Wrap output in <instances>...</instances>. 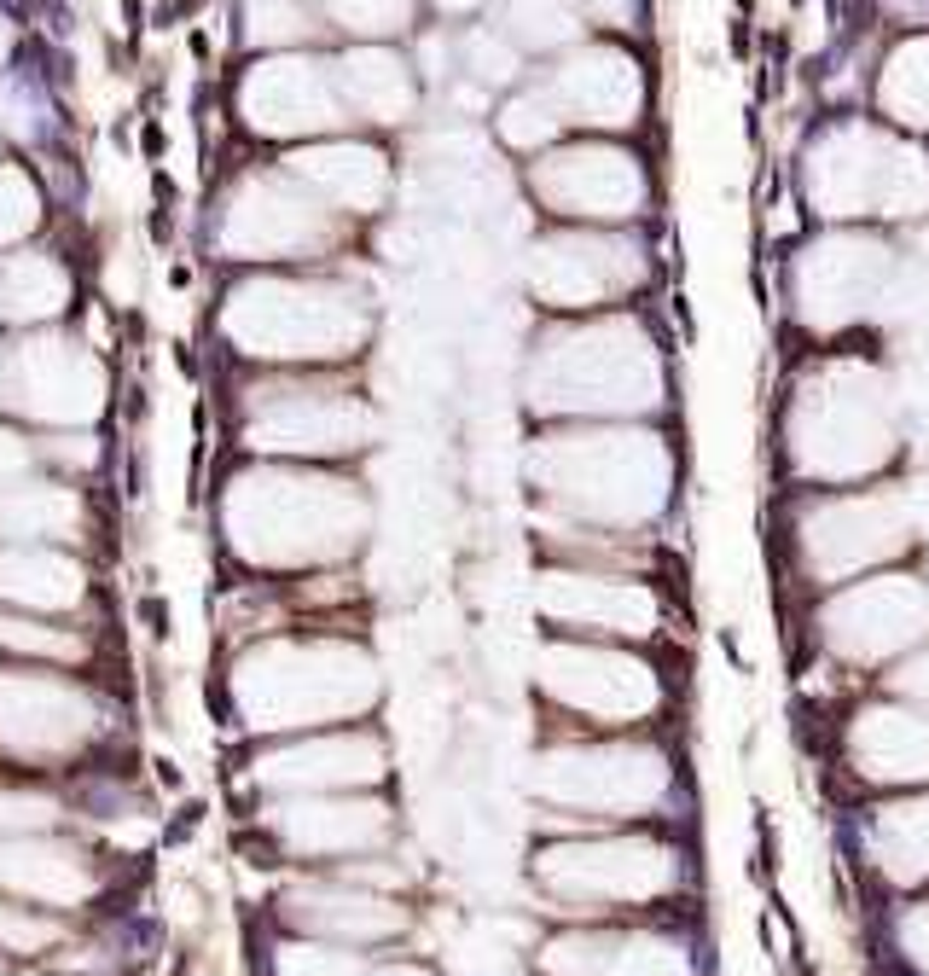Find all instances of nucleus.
I'll return each mask as SVG.
<instances>
[{
	"label": "nucleus",
	"instance_id": "6e6552de",
	"mask_svg": "<svg viewBox=\"0 0 929 976\" xmlns=\"http://www.w3.org/2000/svg\"><path fill=\"white\" fill-rule=\"evenodd\" d=\"M929 634V587L912 576H872L825 605V639L842 657H894Z\"/></svg>",
	"mask_w": 929,
	"mask_h": 976
},
{
	"label": "nucleus",
	"instance_id": "1a4fd4ad",
	"mask_svg": "<svg viewBox=\"0 0 929 976\" xmlns=\"http://www.w3.org/2000/svg\"><path fill=\"white\" fill-rule=\"evenodd\" d=\"M668 791V767L651 750H552L541 762V796L593 814L656 808Z\"/></svg>",
	"mask_w": 929,
	"mask_h": 976
},
{
	"label": "nucleus",
	"instance_id": "aec40b11",
	"mask_svg": "<svg viewBox=\"0 0 929 976\" xmlns=\"http://www.w3.org/2000/svg\"><path fill=\"white\" fill-rule=\"evenodd\" d=\"M308 930H355V936H384L401 924V912H389L384 901H366V895H343V889H314V895H296Z\"/></svg>",
	"mask_w": 929,
	"mask_h": 976
},
{
	"label": "nucleus",
	"instance_id": "5701e85b",
	"mask_svg": "<svg viewBox=\"0 0 929 976\" xmlns=\"http://www.w3.org/2000/svg\"><path fill=\"white\" fill-rule=\"evenodd\" d=\"M36 465H41V436L18 431V424H0V483L36 477Z\"/></svg>",
	"mask_w": 929,
	"mask_h": 976
},
{
	"label": "nucleus",
	"instance_id": "bb28decb",
	"mask_svg": "<svg viewBox=\"0 0 929 976\" xmlns=\"http://www.w3.org/2000/svg\"><path fill=\"white\" fill-rule=\"evenodd\" d=\"M377 976H424V971H413V965H401V971H377Z\"/></svg>",
	"mask_w": 929,
	"mask_h": 976
},
{
	"label": "nucleus",
	"instance_id": "f257e3e1",
	"mask_svg": "<svg viewBox=\"0 0 929 976\" xmlns=\"http://www.w3.org/2000/svg\"><path fill=\"white\" fill-rule=\"evenodd\" d=\"M222 535L250 564H332L366 535V494L308 465H250L222 494Z\"/></svg>",
	"mask_w": 929,
	"mask_h": 976
},
{
	"label": "nucleus",
	"instance_id": "39448f33",
	"mask_svg": "<svg viewBox=\"0 0 929 976\" xmlns=\"http://www.w3.org/2000/svg\"><path fill=\"white\" fill-rule=\"evenodd\" d=\"M529 401L546 413H639L656 401V367L610 343H558L529 378Z\"/></svg>",
	"mask_w": 929,
	"mask_h": 976
},
{
	"label": "nucleus",
	"instance_id": "0eeeda50",
	"mask_svg": "<svg viewBox=\"0 0 929 976\" xmlns=\"http://www.w3.org/2000/svg\"><path fill=\"white\" fill-rule=\"evenodd\" d=\"M912 541V512L901 494H842V500H819L801 524V546L808 564L825 581H842L865 570V564H883L894 553H906Z\"/></svg>",
	"mask_w": 929,
	"mask_h": 976
},
{
	"label": "nucleus",
	"instance_id": "423d86ee",
	"mask_svg": "<svg viewBox=\"0 0 929 976\" xmlns=\"http://www.w3.org/2000/svg\"><path fill=\"white\" fill-rule=\"evenodd\" d=\"M6 401L53 431H82L105 407V372L82 343L29 337L6 355Z\"/></svg>",
	"mask_w": 929,
	"mask_h": 976
},
{
	"label": "nucleus",
	"instance_id": "4be33fe9",
	"mask_svg": "<svg viewBox=\"0 0 929 976\" xmlns=\"http://www.w3.org/2000/svg\"><path fill=\"white\" fill-rule=\"evenodd\" d=\"M41 465L46 471H99V436L93 431H53V436H41Z\"/></svg>",
	"mask_w": 929,
	"mask_h": 976
},
{
	"label": "nucleus",
	"instance_id": "f03ea898",
	"mask_svg": "<svg viewBox=\"0 0 929 976\" xmlns=\"http://www.w3.org/2000/svg\"><path fill=\"white\" fill-rule=\"evenodd\" d=\"M529 483L546 506L581 517V524H651L668 506L674 460L668 442L651 431H570L546 436L529 453Z\"/></svg>",
	"mask_w": 929,
	"mask_h": 976
},
{
	"label": "nucleus",
	"instance_id": "dca6fc26",
	"mask_svg": "<svg viewBox=\"0 0 929 976\" xmlns=\"http://www.w3.org/2000/svg\"><path fill=\"white\" fill-rule=\"evenodd\" d=\"M848 750L865 779H929V721L894 703L854 715Z\"/></svg>",
	"mask_w": 929,
	"mask_h": 976
},
{
	"label": "nucleus",
	"instance_id": "7ed1b4c3",
	"mask_svg": "<svg viewBox=\"0 0 929 976\" xmlns=\"http://www.w3.org/2000/svg\"><path fill=\"white\" fill-rule=\"evenodd\" d=\"M790 453L819 483H854L865 471H877L894 453V424L883 396L872 384L808 396L790 419Z\"/></svg>",
	"mask_w": 929,
	"mask_h": 976
},
{
	"label": "nucleus",
	"instance_id": "4468645a",
	"mask_svg": "<svg viewBox=\"0 0 929 976\" xmlns=\"http://www.w3.org/2000/svg\"><path fill=\"white\" fill-rule=\"evenodd\" d=\"M552 976H691L686 948L668 936H563L546 948Z\"/></svg>",
	"mask_w": 929,
	"mask_h": 976
},
{
	"label": "nucleus",
	"instance_id": "20e7f679",
	"mask_svg": "<svg viewBox=\"0 0 929 976\" xmlns=\"http://www.w3.org/2000/svg\"><path fill=\"white\" fill-rule=\"evenodd\" d=\"M372 442V413L349 389H256L244 407V448L279 460H337Z\"/></svg>",
	"mask_w": 929,
	"mask_h": 976
},
{
	"label": "nucleus",
	"instance_id": "b1692460",
	"mask_svg": "<svg viewBox=\"0 0 929 976\" xmlns=\"http://www.w3.org/2000/svg\"><path fill=\"white\" fill-rule=\"evenodd\" d=\"M894 691H901V698H912V703H929V651H918L912 663L894 669Z\"/></svg>",
	"mask_w": 929,
	"mask_h": 976
},
{
	"label": "nucleus",
	"instance_id": "f8f14e48",
	"mask_svg": "<svg viewBox=\"0 0 929 976\" xmlns=\"http://www.w3.org/2000/svg\"><path fill=\"white\" fill-rule=\"evenodd\" d=\"M541 617L587 628V634H651L656 628V593L627 576L598 570H552L541 581Z\"/></svg>",
	"mask_w": 929,
	"mask_h": 976
},
{
	"label": "nucleus",
	"instance_id": "f3484780",
	"mask_svg": "<svg viewBox=\"0 0 929 976\" xmlns=\"http://www.w3.org/2000/svg\"><path fill=\"white\" fill-rule=\"evenodd\" d=\"M65 296H70V279L58 262L36 256V250L0 262V314L6 320H46V314L65 308Z\"/></svg>",
	"mask_w": 929,
	"mask_h": 976
},
{
	"label": "nucleus",
	"instance_id": "9d476101",
	"mask_svg": "<svg viewBox=\"0 0 929 976\" xmlns=\"http://www.w3.org/2000/svg\"><path fill=\"white\" fill-rule=\"evenodd\" d=\"M541 877L570 901L616 907V901H651L674 884V855L656 843H587V848H546Z\"/></svg>",
	"mask_w": 929,
	"mask_h": 976
},
{
	"label": "nucleus",
	"instance_id": "2eb2a0df",
	"mask_svg": "<svg viewBox=\"0 0 929 976\" xmlns=\"http://www.w3.org/2000/svg\"><path fill=\"white\" fill-rule=\"evenodd\" d=\"M88 599V570L65 546H0V605L12 610H70Z\"/></svg>",
	"mask_w": 929,
	"mask_h": 976
},
{
	"label": "nucleus",
	"instance_id": "412c9836",
	"mask_svg": "<svg viewBox=\"0 0 929 976\" xmlns=\"http://www.w3.org/2000/svg\"><path fill=\"white\" fill-rule=\"evenodd\" d=\"M0 651L12 657H53V663H76L88 651L82 634H70L65 622L29 617V610H0Z\"/></svg>",
	"mask_w": 929,
	"mask_h": 976
},
{
	"label": "nucleus",
	"instance_id": "9b49d317",
	"mask_svg": "<svg viewBox=\"0 0 929 976\" xmlns=\"http://www.w3.org/2000/svg\"><path fill=\"white\" fill-rule=\"evenodd\" d=\"M541 686L563 710L598 715V721H639L656 710V680L639 657L598 651V645H552L541 657Z\"/></svg>",
	"mask_w": 929,
	"mask_h": 976
},
{
	"label": "nucleus",
	"instance_id": "6ab92c4d",
	"mask_svg": "<svg viewBox=\"0 0 929 976\" xmlns=\"http://www.w3.org/2000/svg\"><path fill=\"white\" fill-rule=\"evenodd\" d=\"M877 860L889 866L901 884H924L929 877V802H906V808H883L872 825Z\"/></svg>",
	"mask_w": 929,
	"mask_h": 976
},
{
	"label": "nucleus",
	"instance_id": "a211bd4d",
	"mask_svg": "<svg viewBox=\"0 0 929 976\" xmlns=\"http://www.w3.org/2000/svg\"><path fill=\"white\" fill-rule=\"evenodd\" d=\"M279 774L285 784H343V779H366L377 774V744L372 738H332V744H296L291 755H279Z\"/></svg>",
	"mask_w": 929,
	"mask_h": 976
},
{
	"label": "nucleus",
	"instance_id": "393cba45",
	"mask_svg": "<svg viewBox=\"0 0 929 976\" xmlns=\"http://www.w3.org/2000/svg\"><path fill=\"white\" fill-rule=\"evenodd\" d=\"M901 948L929 971V907H912V912H906V924H901Z\"/></svg>",
	"mask_w": 929,
	"mask_h": 976
},
{
	"label": "nucleus",
	"instance_id": "a878e982",
	"mask_svg": "<svg viewBox=\"0 0 929 976\" xmlns=\"http://www.w3.org/2000/svg\"><path fill=\"white\" fill-rule=\"evenodd\" d=\"M0 407H6V355H0Z\"/></svg>",
	"mask_w": 929,
	"mask_h": 976
},
{
	"label": "nucleus",
	"instance_id": "ddd939ff",
	"mask_svg": "<svg viewBox=\"0 0 929 976\" xmlns=\"http://www.w3.org/2000/svg\"><path fill=\"white\" fill-rule=\"evenodd\" d=\"M93 529V506L70 477L0 483V546H70Z\"/></svg>",
	"mask_w": 929,
	"mask_h": 976
}]
</instances>
